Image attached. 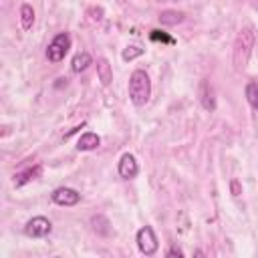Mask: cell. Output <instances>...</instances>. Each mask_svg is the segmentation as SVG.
I'll return each instance as SVG.
<instances>
[{"label": "cell", "instance_id": "cell-14", "mask_svg": "<svg viewBox=\"0 0 258 258\" xmlns=\"http://www.w3.org/2000/svg\"><path fill=\"white\" fill-rule=\"evenodd\" d=\"M149 38L153 40V42H163V44H175V38L173 36H169L167 32H163V30H151L149 32Z\"/></svg>", "mask_w": 258, "mask_h": 258}, {"label": "cell", "instance_id": "cell-5", "mask_svg": "<svg viewBox=\"0 0 258 258\" xmlns=\"http://www.w3.org/2000/svg\"><path fill=\"white\" fill-rule=\"evenodd\" d=\"M50 230H52V224L44 216H36L32 220H28L24 226V234L30 238H44L50 234Z\"/></svg>", "mask_w": 258, "mask_h": 258}, {"label": "cell", "instance_id": "cell-8", "mask_svg": "<svg viewBox=\"0 0 258 258\" xmlns=\"http://www.w3.org/2000/svg\"><path fill=\"white\" fill-rule=\"evenodd\" d=\"M99 143H101L99 135L89 131V133L81 135V139L77 141V149H79V151H91V149H97V147H99Z\"/></svg>", "mask_w": 258, "mask_h": 258}, {"label": "cell", "instance_id": "cell-4", "mask_svg": "<svg viewBox=\"0 0 258 258\" xmlns=\"http://www.w3.org/2000/svg\"><path fill=\"white\" fill-rule=\"evenodd\" d=\"M137 246L145 256H151L157 252V238H155V232L151 226H143L137 232Z\"/></svg>", "mask_w": 258, "mask_h": 258}, {"label": "cell", "instance_id": "cell-6", "mask_svg": "<svg viewBox=\"0 0 258 258\" xmlns=\"http://www.w3.org/2000/svg\"><path fill=\"white\" fill-rule=\"evenodd\" d=\"M52 202L58 204V206H75L81 202V194L73 187H56L52 194H50Z\"/></svg>", "mask_w": 258, "mask_h": 258}, {"label": "cell", "instance_id": "cell-17", "mask_svg": "<svg viewBox=\"0 0 258 258\" xmlns=\"http://www.w3.org/2000/svg\"><path fill=\"white\" fill-rule=\"evenodd\" d=\"M141 54H143V48H139V46H127L121 56H123V60H133V58H137Z\"/></svg>", "mask_w": 258, "mask_h": 258}, {"label": "cell", "instance_id": "cell-10", "mask_svg": "<svg viewBox=\"0 0 258 258\" xmlns=\"http://www.w3.org/2000/svg\"><path fill=\"white\" fill-rule=\"evenodd\" d=\"M93 62V58H91V54L89 52H79L75 58H73V71L75 73H83V71H87L89 69V64Z\"/></svg>", "mask_w": 258, "mask_h": 258}, {"label": "cell", "instance_id": "cell-13", "mask_svg": "<svg viewBox=\"0 0 258 258\" xmlns=\"http://www.w3.org/2000/svg\"><path fill=\"white\" fill-rule=\"evenodd\" d=\"M246 99L252 109H258V83H248L246 85Z\"/></svg>", "mask_w": 258, "mask_h": 258}, {"label": "cell", "instance_id": "cell-11", "mask_svg": "<svg viewBox=\"0 0 258 258\" xmlns=\"http://www.w3.org/2000/svg\"><path fill=\"white\" fill-rule=\"evenodd\" d=\"M159 20H161V24H179V22H183V12H177V10H163L161 14H159Z\"/></svg>", "mask_w": 258, "mask_h": 258}, {"label": "cell", "instance_id": "cell-2", "mask_svg": "<svg viewBox=\"0 0 258 258\" xmlns=\"http://www.w3.org/2000/svg\"><path fill=\"white\" fill-rule=\"evenodd\" d=\"M151 95V81L147 77L145 71H135L129 79V99L133 101V105L143 107L149 101Z\"/></svg>", "mask_w": 258, "mask_h": 258}, {"label": "cell", "instance_id": "cell-3", "mask_svg": "<svg viewBox=\"0 0 258 258\" xmlns=\"http://www.w3.org/2000/svg\"><path fill=\"white\" fill-rule=\"evenodd\" d=\"M69 48H71V36H69L67 32H60V34H56V36L52 38V42L48 44L46 56H48V60H52V62H60V60L67 56Z\"/></svg>", "mask_w": 258, "mask_h": 258}, {"label": "cell", "instance_id": "cell-7", "mask_svg": "<svg viewBox=\"0 0 258 258\" xmlns=\"http://www.w3.org/2000/svg\"><path fill=\"white\" fill-rule=\"evenodd\" d=\"M137 171H139V165H137L135 157L131 153H125L121 157V161H119V175L123 179H131V177L137 175Z\"/></svg>", "mask_w": 258, "mask_h": 258}, {"label": "cell", "instance_id": "cell-16", "mask_svg": "<svg viewBox=\"0 0 258 258\" xmlns=\"http://www.w3.org/2000/svg\"><path fill=\"white\" fill-rule=\"evenodd\" d=\"M91 222H93V230H95L97 234H103V236L109 234V222H107L103 216H95Z\"/></svg>", "mask_w": 258, "mask_h": 258}, {"label": "cell", "instance_id": "cell-15", "mask_svg": "<svg viewBox=\"0 0 258 258\" xmlns=\"http://www.w3.org/2000/svg\"><path fill=\"white\" fill-rule=\"evenodd\" d=\"M97 69H99V77H101L103 85H109L111 83V64L105 58H101L99 64H97Z\"/></svg>", "mask_w": 258, "mask_h": 258}, {"label": "cell", "instance_id": "cell-1", "mask_svg": "<svg viewBox=\"0 0 258 258\" xmlns=\"http://www.w3.org/2000/svg\"><path fill=\"white\" fill-rule=\"evenodd\" d=\"M254 48V30L250 26H244L238 36H236V42H234V52H232V58H234V69L236 71H242L246 64H248V58H250V52Z\"/></svg>", "mask_w": 258, "mask_h": 258}, {"label": "cell", "instance_id": "cell-19", "mask_svg": "<svg viewBox=\"0 0 258 258\" xmlns=\"http://www.w3.org/2000/svg\"><path fill=\"white\" fill-rule=\"evenodd\" d=\"M167 256H183V252L179 248H169L167 250Z\"/></svg>", "mask_w": 258, "mask_h": 258}, {"label": "cell", "instance_id": "cell-12", "mask_svg": "<svg viewBox=\"0 0 258 258\" xmlns=\"http://www.w3.org/2000/svg\"><path fill=\"white\" fill-rule=\"evenodd\" d=\"M20 22H22V28H24V30L32 28V22H34V10H32L30 4H24V6L20 8Z\"/></svg>", "mask_w": 258, "mask_h": 258}, {"label": "cell", "instance_id": "cell-18", "mask_svg": "<svg viewBox=\"0 0 258 258\" xmlns=\"http://www.w3.org/2000/svg\"><path fill=\"white\" fill-rule=\"evenodd\" d=\"M206 89H208V85L204 83V85H202V103H204V107H206V109H210V111H212V109H214V99H212V93L208 95V91H206Z\"/></svg>", "mask_w": 258, "mask_h": 258}, {"label": "cell", "instance_id": "cell-20", "mask_svg": "<svg viewBox=\"0 0 258 258\" xmlns=\"http://www.w3.org/2000/svg\"><path fill=\"white\" fill-rule=\"evenodd\" d=\"M232 194H234V196H240V183H238L236 179L232 181Z\"/></svg>", "mask_w": 258, "mask_h": 258}, {"label": "cell", "instance_id": "cell-9", "mask_svg": "<svg viewBox=\"0 0 258 258\" xmlns=\"http://www.w3.org/2000/svg\"><path fill=\"white\" fill-rule=\"evenodd\" d=\"M38 175H40V165H34V167H28V169H24V171H18V173L14 175V185L20 187V185L32 181V179L38 177Z\"/></svg>", "mask_w": 258, "mask_h": 258}]
</instances>
